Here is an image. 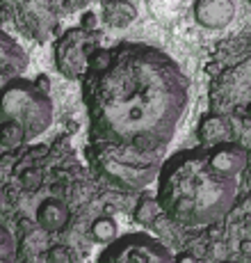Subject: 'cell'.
<instances>
[{
  "mask_svg": "<svg viewBox=\"0 0 251 263\" xmlns=\"http://www.w3.org/2000/svg\"><path fill=\"white\" fill-rule=\"evenodd\" d=\"M34 85H37L39 89H44V92L48 94V89H50V80H48V76H46V73H39L37 78H34Z\"/></svg>",
  "mask_w": 251,
  "mask_h": 263,
  "instance_id": "cell-21",
  "label": "cell"
},
{
  "mask_svg": "<svg viewBox=\"0 0 251 263\" xmlns=\"http://www.w3.org/2000/svg\"><path fill=\"white\" fill-rule=\"evenodd\" d=\"M160 213H162V211H160L158 199H155L153 195H149V192H144V195L139 197L137 204H135V209H133L135 222L142 224V227H151L160 217Z\"/></svg>",
  "mask_w": 251,
  "mask_h": 263,
  "instance_id": "cell-12",
  "label": "cell"
},
{
  "mask_svg": "<svg viewBox=\"0 0 251 263\" xmlns=\"http://www.w3.org/2000/svg\"><path fill=\"white\" fill-rule=\"evenodd\" d=\"M219 263H235V261H219Z\"/></svg>",
  "mask_w": 251,
  "mask_h": 263,
  "instance_id": "cell-24",
  "label": "cell"
},
{
  "mask_svg": "<svg viewBox=\"0 0 251 263\" xmlns=\"http://www.w3.org/2000/svg\"><path fill=\"white\" fill-rule=\"evenodd\" d=\"M80 83L87 144L162 160L190 99V83L174 58L137 42L98 46Z\"/></svg>",
  "mask_w": 251,
  "mask_h": 263,
  "instance_id": "cell-1",
  "label": "cell"
},
{
  "mask_svg": "<svg viewBox=\"0 0 251 263\" xmlns=\"http://www.w3.org/2000/svg\"><path fill=\"white\" fill-rule=\"evenodd\" d=\"M98 25V16L96 12H82V16H80V28L87 30V32H94Z\"/></svg>",
  "mask_w": 251,
  "mask_h": 263,
  "instance_id": "cell-18",
  "label": "cell"
},
{
  "mask_svg": "<svg viewBox=\"0 0 251 263\" xmlns=\"http://www.w3.org/2000/svg\"><path fill=\"white\" fill-rule=\"evenodd\" d=\"M69 250L67 247H62V245H55V247H50L48 250V261L50 263H69Z\"/></svg>",
  "mask_w": 251,
  "mask_h": 263,
  "instance_id": "cell-17",
  "label": "cell"
},
{
  "mask_svg": "<svg viewBox=\"0 0 251 263\" xmlns=\"http://www.w3.org/2000/svg\"><path fill=\"white\" fill-rule=\"evenodd\" d=\"M28 135L18 124L14 121H0V146L3 149H18L25 144Z\"/></svg>",
  "mask_w": 251,
  "mask_h": 263,
  "instance_id": "cell-14",
  "label": "cell"
},
{
  "mask_svg": "<svg viewBox=\"0 0 251 263\" xmlns=\"http://www.w3.org/2000/svg\"><path fill=\"white\" fill-rule=\"evenodd\" d=\"M244 117H247V119H251V101L247 103V110H244Z\"/></svg>",
  "mask_w": 251,
  "mask_h": 263,
  "instance_id": "cell-23",
  "label": "cell"
},
{
  "mask_svg": "<svg viewBox=\"0 0 251 263\" xmlns=\"http://www.w3.org/2000/svg\"><path fill=\"white\" fill-rule=\"evenodd\" d=\"M89 167L100 181L123 192H139L158 179V172L164 160L144 158V156L126 154V151L108 149V146L87 144L85 146Z\"/></svg>",
  "mask_w": 251,
  "mask_h": 263,
  "instance_id": "cell-3",
  "label": "cell"
},
{
  "mask_svg": "<svg viewBox=\"0 0 251 263\" xmlns=\"http://www.w3.org/2000/svg\"><path fill=\"white\" fill-rule=\"evenodd\" d=\"M48 151H50L48 144H34V146H30L28 149V156H32V158H44Z\"/></svg>",
  "mask_w": 251,
  "mask_h": 263,
  "instance_id": "cell-19",
  "label": "cell"
},
{
  "mask_svg": "<svg viewBox=\"0 0 251 263\" xmlns=\"http://www.w3.org/2000/svg\"><path fill=\"white\" fill-rule=\"evenodd\" d=\"M240 252H242L244 256H251V238H244L240 242Z\"/></svg>",
  "mask_w": 251,
  "mask_h": 263,
  "instance_id": "cell-22",
  "label": "cell"
},
{
  "mask_svg": "<svg viewBox=\"0 0 251 263\" xmlns=\"http://www.w3.org/2000/svg\"><path fill=\"white\" fill-rule=\"evenodd\" d=\"M89 238L98 245H110L119 238V229H117V222L112 220L110 215H100L92 222L89 227Z\"/></svg>",
  "mask_w": 251,
  "mask_h": 263,
  "instance_id": "cell-13",
  "label": "cell"
},
{
  "mask_svg": "<svg viewBox=\"0 0 251 263\" xmlns=\"http://www.w3.org/2000/svg\"><path fill=\"white\" fill-rule=\"evenodd\" d=\"M96 263H174V254L162 240L144 231H133L105 245Z\"/></svg>",
  "mask_w": 251,
  "mask_h": 263,
  "instance_id": "cell-5",
  "label": "cell"
},
{
  "mask_svg": "<svg viewBox=\"0 0 251 263\" xmlns=\"http://www.w3.org/2000/svg\"><path fill=\"white\" fill-rule=\"evenodd\" d=\"M100 34L87 32L78 25V28L64 30V34H59L57 42L53 44V58L57 71L69 80H82V76L87 73V62L89 55L98 48Z\"/></svg>",
  "mask_w": 251,
  "mask_h": 263,
  "instance_id": "cell-6",
  "label": "cell"
},
{
  "mask_svg": "<svg viewBox=\"0 0 251 263\" xmlns=\"http://www.w3.org/2000/svg\"><path fill=\"white\" fill-rule=\"evenodd\" d=\"M247 3H249V5H251V0H247Z\"/></svg>",
  "mask_w": 251,
  "mask_h": 263,
  "instance_id": "cell-25",
  "label": "cell"
},
{
  "mask_svg": "<svg viewBox=\"0 0 251 263\" xmlns=\"http://www.w3.org/2000/svg\"><path fill=\"white\" fill-rule=\"evenodd\" d=\"M18 183H21V188L25 192H34L39 185H41V176H39L32 167H30V170L21 172V176H18Z\"/></svg>",
  "mask_w": 251,
  "mask_h": 263,
  "instance_id": "cell-16",
  "label": "cell"
},
{
  "mask_svg": "<svg viewBox=\"0 0 251 263\" xmlns=\"http://www.w3.org/2000/svg\"><path fill=\"white\" fill-rule=\"evenodd\" d=\"M199 140L203 146H215V144H222V142H233V126L231 121L222 117L217 112H208L203 115L199 121Z\"/></svg>",
  "mask_w": 251,
  "mask_h": 263,
  "instance_id": "cell-10",
  "label": "cell"
},
{
  "mask_svg": "<svg viewBox=\"0 0 251 263\" xmlns=\"http://www.w3.org/2000/svg\"><path fill=\"white\" fill-rule=\"evenodd\" d=\"M37 224L41 227L44 231H48V234H57V231H62L64 227L69 224V220H71V211H69V206L64 204L62 199H57V197H48V199H44L41 204L37 206Z\"/></svg>",
  "mask_w": 251,
  "mask_h": 263,
  "instance_id": "cell-9",
  "label": "cell"
},
{
  "mask_svg": "<svg viewBox=\"0 0 251 263\" xmlns=\"http://www.w3.org/2000/svg\"><path fill=\"white\" fill-rule=\"evenodd\" d=\"M174 263H199V259L192 252H180L178 256H174Z\"/></svg>",
  "mask_w": 251,
  "mask_h": 263,
  "instance_id": "cell-20",
  "label": "cell"
},
{
  "mask_svg": "<svg viewBox=\"0 0 251 263\" xmlns=\"http://www.w3.org/2000/svg\"><path fill=\"white\" fill-rule=\"evenodd\" d=\"M0 121H14L34 140L53 121V99L34 80L14 78L0 89Z\"/></svg>",
  "mask_w": 251,
  "mask_h": 263,
  "instance_id": "cell-4",
  "label": "cell"
},
{
  "mask_svg": "<svg viewBox=\"0 0 251 263\" xmlns=\"http://www.w3.org/2000/svg\"><path fill=\"white\" fill-rule=\"evenodd\" d=\"M194 21L205 30H222L235 18L233 0H194Z\"/></svg>",
  "mask_w": 251,
  "mask_h": 263,
  "instance_id": "cell-7",
  "label": "cell"
},
{
  "mask_svg": "<svg viewBox=\"0 0 251 263\" xmlns=\"http://www.w3.org/2000/svg\"><path fill=\"white\" fill-rule=\"evenodd\" d=\"M16 240H14L12 231L0 222V263H16Z\"/></svg>",
  "mask_w": 251,
  "mask_h": 263,
  "instance_id": "cell-15",
  "label": "cell"
},
{
  "mask_svg": "<svg viewBox=\"0 0 251 263\" xmlns=\"http://www.w3.org/2000/svg\"><path fill=\"white\" fill-rule=\"evenodd\" d=\"M28 69V55L12 34L0 30V89L14 78H21Z\"/></svg>",
  "mask_w": 251,
  "mask_h": 263,
  "instance_id": "cell-8",
  "label": "cell"
},
{
  "mask_svg": "<svg viewBox=\"0 0 251 263\" xmlns=\"http://www.w3.org/2000/svg\"><path fill=\"white\" fill-rule=\"evenodd\" d=\"M238 176L224 174L213 163L208 146L176 151L158 172L155 199L160 211L183 227H205L233 209L238 199Z\"/></svg>",
  "mask_w": 251,
  "mask_h": 263,
  "instance_id": "cell-2",
  "label": "cell"
},
{
  "mask_svg": "<svg viewBox=\"0 0 251 263\" xmlns=\"http://www.w3.org/2000/svg\"><path fill=\"white\" fill-rule=\"evenodd\" d=\"M100 18H103V23L110 25V28L121 30V28H128V25L137 18V9H135V5L128 3V0H105Z\"/></svg>",
  "mask_w": 251,
  "mask_h": 263,
  "instance_id": "cell-11",
  "label": "cell"
}]
</instances>
